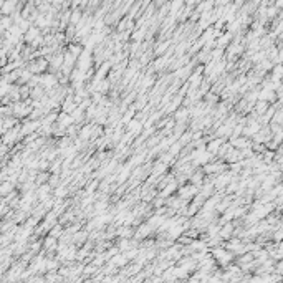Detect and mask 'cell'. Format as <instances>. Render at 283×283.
<instances>
[{"mask_svg": "<svg viewBox=\"0 0 283 283\" xmlns=\"http://www.w3.org/2000/svg\"><path fill=\"white\" fill-rule=\"evenodd\" d=\"M9 189H13V184L5 182V184H3V187H2V194H7V192H9Z\"/></svg>", "mask_w": 283, "mask_h": 283, "instance_id": "cell-1", "label": "cell"}]
</instances>
